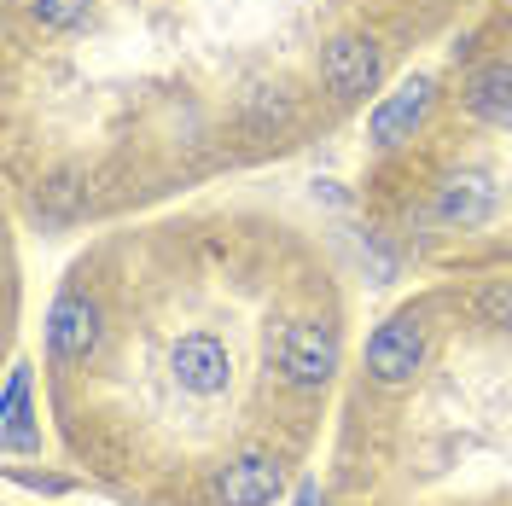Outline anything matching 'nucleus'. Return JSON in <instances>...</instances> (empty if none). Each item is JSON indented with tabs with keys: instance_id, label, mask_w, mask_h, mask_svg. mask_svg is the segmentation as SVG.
<instances>
[{
	"instance_id": "obj_1",
	"label": "nucleus",
	"mask_w": 512,
	"mask_h": 506,
	"mask_svg": "<svg viewBox=\"0 0 512 506\" xmlns=\"http://www.w3.org/2000/svg\"><path fill=\"white\" fill-rule=\"evenodd\" d=\"M274 361H280L286 384H297V390H320V384L338 373V332L320 326V320H297V326H286V338H280V349H274Z\"/></svg>"
},
{
	"instance_id": "obj_2",
	"label": "nucleus",
	"mask_w": 512,
	"mask_h": 506,
	"mask_svg": "<svg viewBox=\"0 0 512 506\" xmlns=\"http://www.w3.org/2000/svg\"><path fill=\"white\" fill-rule=\"evenodd\" d=\"M384 76V53L373 35H338L326 53H320V82L338 99H367Z\"/></svg>"
},
{
	"instance_id": "obj_3",
	"label": "nucleus",
	"mask_w": 512,
	"mask_h": 506,
	"mask_svg": "<svg viewBox=\"0 0 512 506\" xmlns=\"http://www.w3.org/2000/svg\"><path fill=\"white\" fill-rule=\"evenodd\" d=\"M419 361H425V326H419L414 309L408 315H390L367 338V373L379 384H408L419 373Z\"/></svg>"
},
{
	"instance_id": "obj_4",
	"label": "nucleus",
	"mask_w": 512,
	"mask_h": 506,
	"mask_svg": "<svg viewBox=\"0 0 512 506\" xmlns=\"http://www.w3.org/2000/svg\"><path fill=\"white\" fill-rule=\"evenodd\" d=\"M169 373H175V384L187 396H222L227 379H233V361H227V349L210 332H187L169 349Z\"/></svg>"
},
{
	"instance_id": "obj_5",
	"label": "nucleus",
	"mask_w": 512,
	"mask_h": 506,
	"mask_svg": "<svg viewBox=\"0 0 512 506\" xmlns=\"http://www.w3.org/2000/svg\"><path fill=\"white\" fill-rule=\"evenodd\" d=\"M425 111H431V76H408L390 99L373 105L367 140H373V146H402V140H414V128L425 123Z\"/></svg>"
},
{
	"instance_id": "obj_6",
	"label": "nucleus",
	"mask_w": 512,
	"mask_h": 506,
	"mask_svg": "<svg viewBox=\"0 0 512 506\" xmlns=\"http://www.w3.org/2000/svg\"><path fill=\"white\" fill-rule=\"evenodd\" d=\"M495 204H501V192H495V181L483 169H460V175H448L437 187V216L448 227H483L495 216Z\"/></svg>"
},
{
	"instance_id": "obj_7",
	"label": "nucleus",
	"mask_w": 512,
	"mask_h": 506,
	"mask_svg": "<svg viewBox=\"0 0 512 506\" xmlns=\"http://www.w3.org/2000/svg\"><path fill=\"white\" fill-rule=\"evenodd\" d=\"M47 344L59 361H88L99 349V303L88 297H59L47 315Z\"/></svg>"
},
{
	"instance_id": "obj_8",
	"label": "nucleus",
	"mask_w": 512,
	"mask_h": 506,
	"mask_svg": "<svg viewBox=\"0 0 512 506\" xmlns=\"http://www.w3.org/2000/svg\"><path fill=\"white\" fill-rule=\"evenodd\" d=\"M280 489H286V472H280V460H268V454H245V460H233V466L216 477V501L222 506H268Z\"/></svg>"
},
{
	"instance_id": "obj_9",
	"label": "nucleus",
	"mask_w": 512,
	"mask_h": 506,
	"mask_svg": "<svg viewBox=\"0 0 512 506\" xmlns=\"http://www.w3.org/2000/svg\"><path fill=\"white\" fill-rule=\"evenodd\" d=\"M466 111L489 128H512V64L507 59L472 70V82H466Z\"/></svg>"
},
{
	"instance_id": "obj_10",
	"label": "nucleus",
	"mask_w": 512,
	"mask_h": 506,
	"mask_svg": "<svg viewBox=\"0 0 512 506\" xmlns=\"http://www.w3.org/2000/svg\"><path fill=\"white\" fill-rule=\"evenodd\" d=\"M0 431H6V448H35V425H30V367H12V379H6Z\"/></svg>"
},
{
	"instance_id": "obj_11",
	"label": "nucleus",
	"mask_w": 512,
	"mask_h": 506,
	"mask_svg": "<svg viewBox=\"0 0 512 506\" xmlns=\"http://www.w3.org/2000/svg\"><path fill=\"white\" fill-rule=\"evenodd\" d=\"M478 315L489 320V326L512 332V274H501V280H489L478 291Z\"/></svg>"
},
{
	"instance_id": "obj_12",
	"label": "nucleus",
	"mask_w": 512,
	"mask_h": 506,
	"mask_svg": "<svg viewBox=\"0 0 512 506\" xmlns=\"http://www.w3.org/2000/svg\"><path fill=\"white\" fill-rule=\"evenodd\" d=\"M35 18L53 24V30H70V24L88 18V0H35Z\"/></svg>"
},
{
	"instance_id": "obj_13",
	"label": "nucleus",
	"mask_w": 512,
	"mask_h": 506,
	"mask_svg": "<svg viewBox=\"0 0 512 506\" xmlns=\"http://www.w3.org/2000/svg\"><path fill=\"white\" fill-rule=\"evenodd\" d=\"M41 210H47V216H70V210H76V181L64 175L53 187H41Z\"/></svg>"
},
{
	"instance_id": "obj_14",
	"label": "nucleus",
	"mask_w": 512,
	"mask_h": 506,
	"mask_svg": "<svg viewBox=\"0 0 512 506\" xmlns=\"http://www.w3.org/2000/svg\"><path fill=\"white\" fill-rule=\"evenodd\" d=\"M507 187H512V181H507Z\"/></svg>"
}]
</instances>
